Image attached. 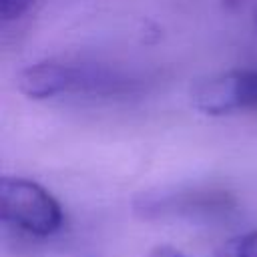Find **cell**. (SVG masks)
<instances>
[{
    "mask_svg": "<svg viewBox=\"0 0 257 257\" xmlns=\"http://www.w3.org/2000/svg\"><path fill=\"white\" fill-rule=\"evenodd\" d=\"M18 90L28 98L42 100L60 94L112 96L126 94L135 88V80L126 74L84 62L42 60L24 66L16 76Z\"/></svg>",
    "mask_w": 257,
    "mask_h": 257,
    "instance_id": "1",
    "label": "cell"
},
{
    "mask_svg": "<svg viewBox=\"0 0 257 257\" xmlns=\"http://www.w3.org/2000/svg\"><path fill=\"white\" fill-rule=\"evenodd\" d=\"M0 217L16 233L34 239L58 233L64 223L60 203L42 185L20 177H2Z\"/></svg>",
    "mask_w": 257,
    "mask_h": 257,
    "instance_id": "2",
    "label": "cell"
},
{
    "mask_svg": "<svg viewBox=\"0 0 257 257\" xmlns=\"http://www.w3.org/2000/svg\"><path fill=\"white\" fill-rule=\"evenodd\" d=\"M235 209V197L219 187H179L143 193L135 211L145 219H213Z\"/></svg>",
    "mask_w": 257,
    "mask_h": 257,
    "instance_id": "3",
    "label": "cell"
},
{
    "mask_svg": "<svg viewBox=\"0 0 257 257\" xmlns=\"http://www.w3.org/2000/svg\"><path fill=\"white\" fill-rule=\"evenodd\" d=\"M193 106L203 114L221 116L237 110H257V70H229L195 84Z\"/></svg>",
    "mask_w": 257,
    "mask_h": 257,
    "instance_id": "4",
    "label": "cell"
},
{
    "mask_svg": "<svg viewBox=\"0 0 257 257\" xmlns=\"http://www.w3.org/2000/svg\"><path fill=\"white\" fill-rule=\"evenodd\" d=\"M219 257H257V231H249L229 239Z\"/></svg>",
    "mask_w": 257,
    "mask_h": 257,
    "instance_id": "5",
    "label": "cell"
},
{
    "mask_svg": "<svg viewBox=\"0 0 257 257\" xmlns=\"http://www.w3.org/2000/svg\"><path fill=\"white\" fill-rule=\"evenodd\" d=\"M34 0H0V16L4 22L16 20L28 12Z\"/></svg>",
    "mask_w": 257,
    "mask_h": 257,
    "instance_id": "6",
    "label": "cell"
},
{
    "mask_svg": "<svg viewBox=\"0 0 257 257\" xmlns=\"http://www.w3.org/2000/svg\"><path fill=\"white\" fill-rule=\"evenodd\" d=\"M149 257H187V255L181 253L179 249L171 247V245H159V247H155V249L149 253Z\"/></svg>",
    "mask_w": 257,
    "mask_h": 257,
    "instance_id": "7",
    "label": "cell"
},
{
    "mask_svg": "<svg viewBox=\"0 0 257 257\" xmlns=\"http://www.w3.org/2000/svg\"><path fill=\"white\" fill-rule=\"evenodd\" d=\"M221 2L227 10H243V8L251 10L257 4V0H221Z\"/></svg>",
    "mask_w": 257,
    "mask_h": 257,
    "instance_id": "8",
    "label": "cell"
},
{
    "mask_svg": "<svg viewBox=\"0 0 257 257\" xmlns=\"http://www.w3.org/2000/svg\"><path fill=\"white\" fill-rule=\"evenodd\" d=\"M251 16H253V24H255V28H257V4L251 8Z\"/></svg>",
    "mask_w": 257,
    "mask_h": 257,
    "instance_id": "9",
    "label": "cell"
}]
</instances>
